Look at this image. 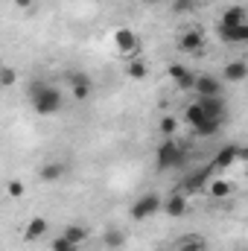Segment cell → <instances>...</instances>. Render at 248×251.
<instances>
[{"instance_id":"obj_4","label":"cell","mask_w":248,"mask_h":251,"mask_svg":"<svg viewBox=\"0 0 248 251\" xmlns=\"http://www.w3.org/2000/svg\"><path fill=\"white\" fill-rule=\"evenodd\" d=\"M114 47H117V53H123L125 59H140V38L128 26H120L114 32Z\"/></svg>"},{"instance_id":"obj_11","label":"cell","mask_w":248,"mask_h":251,"mask_svg":"<svg viewBox=\"0 0 248 251\" xmlns=\"http://www.w3.org/2000/svg\"><path fill=\"white\" fill-rule=\"evenodd\" d=\"M216 29H219V38L225 44H246L248 41V21L237 24V26H216Z\"/></svg>"},{"instance_id":"obj_16","label":"cell","mask_w":248,"mask_h":251,"mask_svg":"<svg viewBox=\"0 0 248 251\" xmlns=\"http://www.w3.org/2000/svg\"><path fill=\"white\" fill-rule=\"evenodd\" d=\"M175 251H207V240L201 234H184V237H178Z\"/></svg>"},{"instance_id":"obj_21","label":"cell","mask_w":248,"mask_h":251,"mask_svg":"<svg viewBox=\"0 0 248 251\" xmlns=\"http://www.w3.org/2000/svg\"><path fill=\"white\" fill-rule=\"evenodd\" d=\"M219 128H222V120H213V117H207V120H201V123L196 126L193 131H196L198 137H213V134H219Z\"/></svg>"},{"instance_id":"obj_15","label":"cell","mask_w":248,"mask_h":251,"mask_svg":"<svg viewBox=\"0 0 248 251\" xmlns=\"http://www.w3.org/2000/svg\"><path fill=\"white\" fill-rule=\"evenodd\" d=\"M213 164L210 167H204V170H198V173H193V176H187V181H184V190L187 193H196V190H204L207 187V181H210V176H213Z\"/></svg>"},{"instance_id":"obj_18","label":"cell","mask_w":248,"mask_h":251,"mask_svg":"<svg viewBox=\"0 0 248 251\" xmlns=\"http://www.w3.org/2000/svg\"><path fill=\"white\" fill-rule=\"evenodd\" d=\"M62 237L67 240V243H73V246H82V243H88V228H85V225L70 222V225H64Z\"/></svg>"},{"instance_id":"obj_8","label":"cell","mask_w":248,"mask_h":251,"mask_svg":"<svg viewBox=\"0 0 248 251\" xmlns=\"http://www.w3.org/2000/svg\"><path fill=\"white\" fill-rule=\"evenodd\" d=\"M161 210H164L170 219H181V216L187 213V196L175 190L173 196H167V199L161 201Z\"/></svg>"},{"instance_id":"obj_19","label":"cell","mask_w":248,"mask_h":251,"mask_svg":"<svg viewBox=\"0 0 248 251\" xmlns=\"http://www.w3.org/2000/svg\"><path fill=\"white\" fill-rule=\"evenodd\" d=\"M237 24H246V9H243V6L225 9V15L219 18V26H237Z\"/></svg>"},{"instance_id":"obj_5","label":"cell","mask_w":248,"mask_h":251,"mask_svg":"<svg viewBox=\"0 0 248 251\" xmlns=\"http://www.w3.org/2000/svg\"><path fill=\"white\" fill-rule=\"evenodd\" d=\"M67 82H70V94L76 102H88L94 97V79L88 73H70Z\"/></svg>"},{"instance_id":"obj_9","label":"cell","mask_w":248,"mask_h":251,"mask_svg":"<svg viewBox=\"0 0 248 251\" xmlns=\"http://www.w3.org/2000/svg\"><path fill=\"white\" fill-rule=\"evenodd\" d=\"M178 50H184V53H201L204 50V32L201 29H184L181 32V38H178Z\"/></svg>"},{"instance_id":"obj_23","label":"cell","mask_w":248,"mask_h":251,"mask_svg":"<svg viewBox=\"0 0 248 251\" xmlns=\"http://www.w3.org/2000/svg\"><path fill=\"white\" fill-rule=\"evenodd\" d=\"M105 246L108 249H120V246H125V231L123 228H105Z\"/></svg>"},{"instance_id":"obj_1","label":"cell","mask_w":248,"mask_h":251,"mask_svg":"<svg viewBox=\"0 0 248 251\" xmlns=\"http://www.w3.org/2000/svg\"><path fill=\"white\" fill-rule=\"evenodd\" d=\"M29 102H32V111H35L38 117H53V114L62 111L64 97L56 85H50V82H44V79H35V82L29 85Z\"/></svg>"},{"instance_id":"obj_12","label":"cell","mask_w":248,"mask_h":251,"mask_svg":"<svg viewBox=\"0 0 248 251\" xmlns=\"http://www.w3.org/2000/svg\"><path fill=\"white\" fill-rule=\"evenodd\" d=\"M167 73H170V79H173L181 91H193V79H196V73H193L190 67H184V64L175 62V64H170V70H167Z\"/></svg>"},{"instance_id":"obj_10","label":"cell","mask_w":248,"mask_h":251,"mask_svg":"<svg viewBox=\"0 0 248 251\" xmlns=\"http://www.w3.org/2000/svg\"><path fill=\"white\" fill-rule=\"evenodd\" d=\"M198 102V108L207 114V117H213V120H225V102H222V97H198L196 100Z\"/></svg>"},{"instance_id":"obj_6","label":"cell","mask_w":248,"mask_h":251,"mask_svg":"<svg viewBox=\"0 0 248 251\" xmlns=\"http://www.w3.org/2000/svg\"><path fill=\"white\" fill-rule=\"evenodd\" d=\"M193 91H196V97H219L222 94V79H216L213 73H196Z\"/></svg>"},{"instance_id":"obj_31","label":"cell","mask_w":248,"mask_h":251,"mask_svg":"<svg viewBox=\"0 0 248 251\" xmlns=\"http://www.w3.org/2000/svg\"><path fill=\"white\" fill-rule=\"evenodd\" d=\"M143 3H146V6H158L161 0H143Z\"/></svg>"},{"instance_id":"obj_26","label":"cell","mask_w":248,"mask_h":251,"mask_svg":"<svg viewBox=\"0 0 248 251\" xmlns=\"http://www.w3.org/2000/svg\"><path fill=\"white\" fill-rule=\"evenodd\" d=\"M15 79H18V70L9 64H0V88H12Z\"/></svg>"},{"instance_id":"obj_17","label":"cell","mask_w":248,"mask_h":251,"mask_svg":"<svg viewBox=\"0 0 248 251\" xmlns=\"http://www.w3.org/2000/svg\"><path fill=\"white\" fill-rule=\"evenodd\" d=\"M64 173H67V167H64L62 161H47L41 170H38V178L41 181H59V178H64Z\"/></svg>"},{"instance_id":"obj_22","label":"cell","mask_w":248,"mask_h":251,"mask_svg":"<svg viewBox=\"0 0 248 251\" xmlns=\"http://www.w3.org/2000/svg\"><path fill=\"white\" fill-rule=\"evenodd\" d=\"M210 196L213 199H228L231 193H234V184L231 181H225V178H216V181H210Z\"/></svg>"},{"instance_id":"obj_3","label":"cell","mask_w":248,"mask_h":251,"mask_svg":"<svg viewBox=\"0 0 248 251\" xmlns=\"http://www.w3.org/2000/svg\"><path fill=\"white\" fill-rule=\"evenodd\" d=\"M161 196L158 193H143V196H137L134 199V204L128 207V216L134 219V222H146V219H152V216H158L161 213Z\"/></svg>"},{"instance_id":"obj_25","label":"cell","mask_w":248,"mask_h":251,"mask_svg":"<svg viewBox=\"0 0 248 251\" xmlns=\"http://www.w3.org/2000/svg\"><path fill=\"white\" fill-rule=\"evenodd\" d=\"M158 131L164 134V137H175L178 134V117H173V114H167L161 123H158Z\"/></svg>"},{"instance_id":"obj_28","label":"cell","mask_w":248,"mask_h":251,"mask_svg":"<svg viewBox=\"0 0 248 251\" xmlns=\"http://www.w3.org/2000/svg\"><path fill=\"white\" fill-rule=\"evenodd\" d=\"M196 3H198V0H173V12H175V15H187V12L196 9Z\"/></svg>"},{"instance_id":"obj_7","label":"cell","mask_w":248,"mask_h":251,"mask_svg":"<svg viewBox=\"0 0 248 251\" xmlns=\"http://www.w3.org/2000/svg\"><path fill=\"white\" fill-rule=\"evenodd\" d=\"M243 158H246V149H243L240 143H228V146H222V149L216 152L213 167H216V170H228V167H234V164L243 161Z\"/></svg>"},{"instance_id":"obj_27","label":"cell","mask_w":248,"mask_h":251,"mask_svg":"<svg viewBox=\"0 0 248 251\" xmlns=\"http://www.w3.org/2000/svg\"><path fill=\"white\" fill-rule=\"evenodd\" d=\"M6 193H9L12 199H24V196H26V184L18 181V178H12V181L6 184Z\"/></svg>"},{"instance_id":"obj_30","label":"cell","mask_w":248,"mask_h":251,"mask_svg":"<svg viewBox=\"0 0 248 251\" xmlns=\"http://www.w3.org/2000/svg\"><path fill=\"white\" fill-rule=\"evenodd\" d=\"M12 3H15V6H21V9H29L35 0H12Z\"/></svg>"},{"instance_id":"obj_24","label":"cell","mask_w":248,"mask_h":251,"mask_svg":"<svg viewBox=\"0 0 248 251\" xmlns=\"http://www.w3.org/2000/svg\"><path fill=\"white\" fill-rule=\"evenodd\" d=\"M184 120H187L190 126H193V128H196V126L201 123V120H207V114H204V111L198 108V102H190V105L184 108Z\"/></svg>"},{"instance_id":"obj_29","label":"cell","mask_w":248,"mask_h":251,"mask_svg":"<svg viewBox=\"0 0 248 251\" xmlns=\"http://www.w3.org/2000/svg\"><path fill=\"white\" fill-rule=\"evenodd\" d=\"M50 251H79V246H73V243H67L64 237H56V240L50 243Z\"/></svg>"},{"instance_id":"obj_20","label":"cell","mask_w":248,"mask_h":251,"mask_svg":"<svg viewBox=\"0 0 248 251\" xmlns=\"http://www.w3.org/2000/svg\"><path fill=\"white\" fill-rule=\"evenodd\" d=\"M125 76H128V79H134V82H140V79H146V76H149V67L140 62V59H128V64H125Z\"/></svg>"},{"instance_id":"obj_2","label":"cell","mask_w":248,"mask_h":251,"mask_svg":"<svg viewBox=\"0 0 248 251\" xmlns=\"http://www.w3.org/2000/svg\"><path fill=\"white\" fill-rule=\"evenodd\" d=\"M187 158V146L178 140V137H164V143L155 149V164L158 170H175L181 167Z\"/></svg>"},{"instance_id":"obj_14","label":"cell","mask_w":248,"mask_h":251,"mask_svg":"<svg viewBox=\"0 0 248 251\" xmlns=\"http://www.w3.org/2000/svg\"><path fill=\"white\" fill-rule=\"evenodd\" d=\"M47 228H50V222H47L44 216H32V219L26 222V228H24V240H26V243H38V240L47 234Z\"/></svg>"},{"instance_id":"obj_13","label":"cell","mask_w":248,"mask_h":251,"mask_svg":"<svg viewBox=\"0 0 248 251\" xmlns=\"http://www.w3.org/2000/svg\"><path fill=\"white\" fill-rule=\"evenodd\" d=\"M222 79H225V82H231V85L246 82V79H248V64L243 62V59L228 62V64H225V70H222Z\"/></svg>"}]
</instances>
